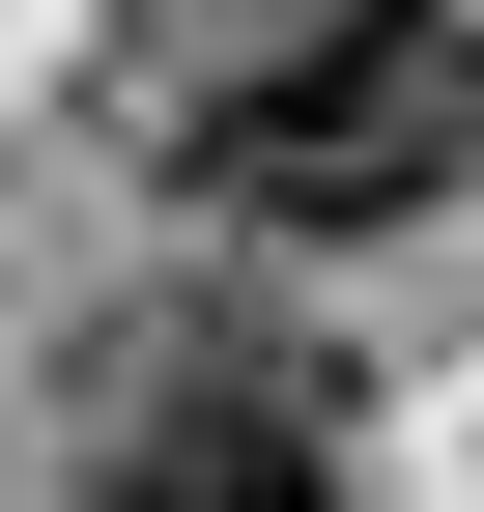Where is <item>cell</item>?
I'll list each match as a JSON object with an SVG mask.
<instances>
[{
  "mask_svg": "<svg viewBox=\"0 0 484 512\" xmlns=\"http://www.w3.org/2000/svg\"><path fill=\"white\" fill-rule=\"evenodd\" d=\"M86 512H342V370L285 313H114L86 342Z\"/></svg>",
  "mask_w": 484,
  "mask_h": 512,
  "instance_id": "6da1fadb",
  "label": "cell"
},
{
  "mask_svg": "<svg viewBox=\"0 0 484 512\" xmlns=\"http://www.w3.org/2000/svg\"><path fill=\"white\" fill-rule=\"evenodd\" d=\"M171 29V114L200 86H314V57H399V29H456V0H143Z\"/></svg>",
  "mask_w": 484,
  "mask_h": 512,
  "instance_id": "3957f363",
  "label": "cell"
},
{
  "mask_svg": "<svg viewBox=\"0 0 484 512\" xmlns=\"http://www.w3.org/2000/svg\"><path fill=\"white\" fill-rule=\"evenodd\" d=\"M171 171H200L228 228H428L456 171H484V57L399 29V57H314V86H200Z\"/></svg>",
  "mask_w": 484,
  "mask_h": 512,
  "instance_id": "7a4b0ae2",
  "label": "cell"
}]
</instances>
